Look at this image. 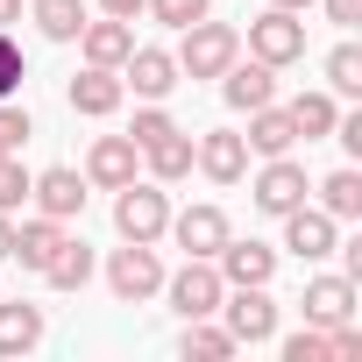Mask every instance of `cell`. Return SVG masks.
<instances>
[{
  "instance_id": "1",
  "label": "cell",
  "mask_w": 362,
  "mask_h": 362,
  "mask_svg": "<svg viewBox=\"0 0 362 362\" xmlns=\"http://www.w3.org/2000/svg\"><path fill=\"white\" fill-rule=\"evenodd\" d=\"M170 57H177V78H221V71L242 57V29L199 15V22L177 29V50H170Z\"/></svg>"
},
{
  "instance_id": "2",
  "label": "cell",
  "mask_w": 362,
  "mask_h": 362,
  "mask_svg": "<svg viewBox=\"0 0 362 362\" xmlns=\"http://www.w3.org/2000/svg\"><path fill=\"white\" fill-rule=\"evenodd\" d=\"M163 298L177 320H214L221 298H228V277L214 270V256H185L177 270H163Z\"/></svg>"
},
{
  "instance_id": "3",
  "label": "cell",
  "mask_w": 362,
  "mask_h": 362,
  "mask_svg": "<svg viewBox=\"0 0 362 362\" xmlns=\"http://www.w3.org/2000/svg\"><path fill=\"white\" fill-rule=\"evenodd\" d=\"M163 228H170V192L156 177H128L114 192V235L121 242H163Z\"/></svg>"
},
{
  "instance_id": "4",
  "label": "cell",
  "mask_w": 362,
  "mask_h": 362,
  "mask_svg": "<svg viewBox=\"0 0 362 362\" xmlns=\"http://www.w3.org/2000/svg\"><path fill=\"white\" fill-rule=\"evenodd\" d=\"M242 348H263V341H277V298H270V284H228V298H221V313H214Z\"/></svg>"
},
{
  "instance_id": "5",
  "label": "cell",
  "mask_w": 362,
  "mask_h": 362,
  "mask_svg": "<svg viewBox=\"0 0 362 362\" xmlns=\"http://www.w3.org/2000/svg\"><path fill=\"white\" fill-rule=\"evenodd\" d=\"M242 50H249V57H263L270 71L298 64V57H305V15H291V8H263V15L249 22Z\"/></svg>"
},
{
  "instance_id": "6",
  "label": "cell",
  "mask_w": 362,
  "mask_h": 362,
  "mask_svg": "<svg viewBox=\"0 0 362 362\" xmlns=\"http://www.w3.org/2000/svg\"><path fill=\"white\" fill-rule=\"evenodd\" d=\"M107 291H114L121 305L156 298V291H163V256H156V242H121V249L107 256Z\"/></svg>"
},
{
  "instance_id": "7",
  "label": "cell",
  "mask_w": 362,
  "mask_h": 362,
  "mask_svg": "<svg viewBox=\"0 0 362 362\" xmlns=\"http://www.w3.org/2000/svg\"><path fill=\"white\" fill-rule=\"evenodd\" d=\"M313 192V177H305V163L284 149V156H263V170H256V185H249V199H256V214H270V221H284L298 199Z\"/></svg>"
},
{
  "instance_id": "8",
  "label": "cell",
  "mask_w": 362,
  "mask_h": 362,
  "mask_svg": "<svg viewBox=\"0 0 362 362\" xmlns=\"http://www.w3.org/2000/svg\"><path fill=\"white\" fill-rule=\"evenodd\" d=\"M86 170H71V163H50V170H36L29 177V199H36V214H50V221H78L86 214Z\"/></svg>"
},
{
  "instance_id": "9",
  "label": "cell",
  "mask_w": 362,
  "mask_h": 362,
  "mask_svg": "<svg viewBox=\"0 0 362 362\" xmlns=\"http://www.w3.org/2000/svg\"><path fill=\"white\" fill-rule=\"evenodd\" d=\"M185 256H221V242L235 235V221L214 206V199H199V206H185V214H170V228H163Z\"/></svg>"
},
{
  "instance_id": "10",
  "label": "cell",
  "mask_w": 362,
  "mask_h": 362,
  "mask_svg": "<svg viewBox=\"0 0 362 362\" xmlns=\"http://www.w3.org/2000/svg\"><path fill=\"white\" fill-rule=\"evenodd\" d=\"M192 170H206L214 185H242L249 177V142L235 128H206V135H192Z\"/></svg>"
},
{
  "instance_id": "11",
  "label": "cell",
  "mask_w": 362,
  "mask_h": 362,
  "mask_svg": "<svg viewBox=\"0 0 362 362\" xmlns=\"http://www.w3.org/2000/svg\"><path fill=\"white\" fill-rule=\"evenodd\" d=\"M334 242H341V221H334V214H320V206H305V199L284 214V249H291L298 263H327Z\"/></svg>"
},
{
  "instance_id": "12",
  "label": "cell",
  "mask_w": 362,
  "mask_h": 362,
  "mask_svg": "<svg viewBox=\"0 0 362 362\" xmlns=\"http://www.w3.org/2000/svg\"><path fill=\"white\" fill-rule=\"evenodd\" d=\"M305 327H341V320H355L362 305H355V277L348 270H320V277H305Z\"/></svg>"
},
{
  "instance_id": "13",
  "label": "cell",
  "mask_w": 362,
  "mask_h": 362,
  "mask_svg": "<svg viewBox=\"0 0 362 362\" xmlns=\"http://www.w3.org/2000/svg\"><path fill=\"white\" fill-rule=\"evenodd\" d=\"M128 177H142V149H135L128 135H100V142L86 149V185H100V192H121Z\"/></svg>"
},
{
  "instance_id": "14",
  "label": "cell",
  "mask_w": 362,
  "mask_h": 362,
  "mask_svg": "<svg viewBox=\"0 0 362 362\" xmlns=\"http://www.w3.org/2000/svg\"><path fill=\"white\" fill-rule=\"evenodd\" d=\"M121 86H128L135 100H170V86H177V57L156 50V43H135L128 64H121Z\"/></svg>"
},
{
  "instance_id": "15",
  "label": "cell",
  "mask_w": 362,
  "mask_h": 362,
  "mask_svg": "<svg viewBox=\"0 0 362 362\" xmlns=\"http://www.w3.org/2000/svg\"><path fill=\"white\" fill-rule=\"evenodd\" d=\"M221 100H228L235 114H256V107L277 100V71H270L263 57H235V64L221 71Z\"/></svg>"
},
{
  "instance_id": "16",
  "label": "cell",
  "mask_w": 362,
  "mask_h": 362,
  "mask_svg": "<svg viewBox=\"0 0 362 362\" xmlns=\"http://www.w3.org/2000/svg\"><path fill=\"white\" fill-rule=\"evenodd\" d=\"M64 100H71V114H86V121H107V114H121L128 86H121V71H107V64H86V71L64 86Z\"/></svg>"
},
{
  "instance_id": "17",
  "label": "cell",
  "mask_w": 362,
  "mask_h": 362,
  "mask_svg": "<svg viewBox=\"0 0 362 362\" xmlns=\"http://www.w3.org/2000/svg\"><path fill=\"white\" fill-rule=\"evenodd\" d=\"M43 334H50L43 305H29V298H0V362H15V355L43 348Z\"/></svg>"
},
{
  "instance_id": "18",
  "label": "cell",
  "mask_w": 362,
  "mask_h": 362,
  "mask_svg": "<svg viewBox=\"0 0 362 362\" xmlns=\"http://www.w3.org/2000/svg\"><path fill=\"white\" fill-rule=\"evenodd\" d=\"M78 50H86V64H107V71H121V64H128V50H135V22H121V15H100V22H86V29H78Z\"/></svg>"
},
{
  "instance_id": "19",
  "label": "cell",
  "mask_w": 362,
  "mask_h": 362,
  "mask_svg": "<svg viewBox=\"0 0 362 362\" xmlns=\"http://www.w3.org/2000/svg\"><path fill=\"white\" fill-rule=\"evenodd\" d=\"M214 270L228 277V284H270L277 277V249L270 242H221V256H214Z\"/></svg>"
},
{
  "instance_id": "20",
  "label": "cell",
  "mask_w": 362,
  "mask_h": 362,
  "mask_svg": "<svg viewBox=\"0 0 362 362\" xmlns=\"http://www.w3.org/2000/svg\"><path fill=\"white\" fill-rule=\"evenodd\" d=\"M64 235H71V221H50V214H29V221H15V263L43 277V263L57 256V242H64Z\"/></svg>"
},
{
  "instance_id": "21",
  "label": "cell",
  "mask_w": 362,
  "mask_h": 362,
  "mask_svg": "<svg viewBox=\"0 0 362 362\" xmlns=\"http://www.w3.org/2000/svg\"><path fill=\"white\" fill-rule=\"evenodd\" d=\"M242 142H249V156H284V149H298V121H291V107H277V100L256 107Z\"/></svg>"
},
{
  "instance_id": "22",
  "label": "cell",
  "mask_w": 362,
  "mask_h": 362,
  "mask_svg": "<svg viewBox=\"0 0 362 362\" xmlns=\"http://www.w3.org/2000/svg\"><path fill=\"white\" fill-rule=\"evenodd\" d=\"M93 270H100V263H93V249H86L78 235H64V242H57V256L43 263V284H50V291H86V284H93Z\"/></svg>"
},
{
  "instance_id": "23",
  "label": "cell",
  "mask_w": 362,
  "mask_h": 362,
  "mask_svg": "<svg viewBox=\"0 0 362 362\" xmlns=\"http://www.w3.org/2000/svg\"><path fill=\"white\" fill-rule=\"evenodd\" d=\"M177 355H185V362H228V355H242V341H235L221 320H185V334H177Z\"/></svg>"
},
{
  "instance_id": "24",
  "label": "cell",
  "mask_w": 362,
  "mask_h": 362,
  "mask_svg": "<svg viewBox=\"0 0 362 362\" xmlns=\"http://www.w3.org/2000/svg\"><path fill=\"white\" fill-rule=\"evenodd\" d=\"M313 192H320V214H334V221H362V170H355V163L327 170Z\"/></svg>"
},
{
  "instance_id": "25",
  "label": "cell",
  "mask_w": 362,
  "mask_h": 362,
  "mask_svg": "<svg viewBox=\"0 0 362 362\" xmlns=\"http://www.w3.org/2000/svg\"><path fill=\"white\" fill-rule=\"evenodd\" d=\"M142 163H149L156 185H177V177H192V135H185V128H170L163 142H149V149H142Z\"/></svg>"
},
{
  "instance_id": "26",
  "label": "cell",
  "mask_w": 362,
  "mask_h": 362,
  "mask_svg": "<svg viewBox=\"0 0 362 362\" xmlns=\"http://www.w3.org/2000/svg\"><path fill=\"white\" fill-rule=\"evenodd\" d=\"M29 22L43 29V43H78V29H86V0H29Z\"/></svg>"
},
{
  "instance_id": "27",
  "label": "cell",
  "mask_w": 362,
  "mask_h": 362,
  "mask_svg": "<svg viewBox=\"0 0 362 362\" xmlns=\"http://www.w3.org/2000/svg\"><path fill=\"white\" fill-rule=\"evenodd\" d=\"M291 121H298L305 142H327L334 121H341V100H334V93H298V100H291Z\"/></svg>"
},
{
  "instance_id": "28",
  "label": "cell",
  "mask_w": 362,
  "mask_h": 362,
  "mask_svg": "<svg viewBox=\"0 0 362 362\" xmlns=\"http://www.w3.org/2000/svg\"><path fill=\"white\" fill-rule=\"evenodd\" d=\"M327 93H334V100H355V93H362V50H355V43H334V50H327Z\"/></svg>"
},
{
  "instance_id": "29",
  "label": "cell",
  "mask_w": 362,
  "mask_h": 362,
  "mask_svg": "<svg viewBox=\"0 0 362 362\" xmlns=\"http://www.w3.org/2000/svg\"><path fill=\"white\" fill-rule=\"evenodd\" d=\"M170 128H177V121H170V107H163V100H142V107H135V128H128V142H135V149H149V142H163Z\"/></svg>"
},
{
  "instance_id": "30",
  "label": "cell",
  "mask_w": 362,
  "mask_h": 362,
  "mask_svg": "<svg viewBox=\"0 0 362 362\" xmlns=\"http://www.w3.org/2000/svg\"><path fill=\"white\" fill-rule=\"evenodd\" d=\"M29 177L36 170H22V156H0V214H22L29 206Z\"/></svg>"
},
{
  "instance_id": "31",
  "label": "cell",
  "mask_w": 362,
  "mask_h": 362,
  "mask_svg": "<svg viewBox=\"0 0 362 362\" xmlns=\"http://www.w3.org/2000/svg\"><path fill=\"white\" fill-rule=\"evenodd\" d=\"M36 135V121H29V107H15V100H0V156H22V142Z\"/></svg>"
},
{
  "instance_id": "32",
  "label": "cell",
  "mask_w": 362,
  "mask_h": 362,
  "mask_svg": "<svg viewBox=\"0 0 362 362\" xmlns=\"http://www.w3.org/2000/svg\"><path fill=\"white\" fill-rule=\"evenodd\" d=\"M142 15H156L163 29H185V22L214 15V0H142Z\"/></svg>"
},
{
  "instance_id": "33",
  "label": "cell",
  "mask_w": 362,
  "mask_h": 362,
  "mask_svg": "<svg viewBox=\"0 0 362 362\" xmlns=\"http://www.w3.org/2000/svg\"><path fill=\"white\" fill-rule=\"evenodd\" d=\"M284 362H327V327H298V334H284Z\"/></svg>"
},
{
  "instance_id": "34",
  "label": "cell",
  "mask_w": 362,
  "mask_h": 362,
  "mask_svg": "<svg viewBox=\"0 0 362 362\" xmlns=\"http://www.w3.org/2000/svg\"><path fill=\"white\" fill-rule=\"evenodd\" d=\"M22 78H29L22 43H15V36H0V100H15V93H22Z\"/></svg>"
},
{
  "instance_id": "35",
  "label": "cell",
  "mask_w": 362,
  "mask_h": 362,
  "mask_svg": "<svg viewBox=\"0 0 362 362\" xmlns=\"http://www.w3.org/2000/svg\"><path fill=\"white\" fill-rule=\"evenodd\" d=\"M327 355H334V362H355V355H362V327H355V320L327 327Z\"/></svg>"
},
{
  "instance_id": "36",
  "label": "cell",
  "mask_w": 362,
  "mask_h": 362,
  "mask_svg": "<svg viewBox=\"0 0 362 362\" xmlns=\"http://www.w3.org/2000/svg\"><path fill=\"white\" fill-rule=\"evenodd\" d=\"M313 8H327L334 29H355V22H362V0H313Z\"/></svg>"
},
{
  "instance_id": "37",
  "label": "cell",
  "mask_w": 362,
  "mask_h": 362,
  "mask_svg": "<svg viewBox=\"0 0 362 362\" xmlns=\"http://www.w3.org/2000/svg\"><path fill=\"white\" fill-rule=\"evenodd\" d=\"M0 263H15V214H0Z\"/></svg>"
},
{
  "instance_id": "38",
  "label": "cell",
  "mask_w": 362,
  "mask_h": 362,
  "mask_svg": "<svg viewBox=\"0 0 362 362\" xmlns=\"http://www.w3.org/2000/svg\"><path fill=\"white\" fill-rule=\"evenodd\" d=\"M100 15H121V22H135V15H142V0H100Z\"/></svg>"
},
{
  "instance_id": "39",
  "label": "cell",
  "mask_w": 362,
  "mask_h": 362,
  "mask_svg": "<svg viewBox=\"0 0 362 362\" xmlns=\"http://www.w3.org/2000/svg\"><path fill=\"white\" fill-rule=\"evenodd\" d=\"M15 22H22V0H0V36H15Z\"/></svg>"
},
{
  "instance_id": "40",
  "label": "cell",
  "mask_w": 362,
  "mask_h": 362,
  "mask_svg": "<svg viewBox=\"0 0 362 362\" xmlns=\"http://www.w3.org/2000/svg\"><path fill=\"white\" fill-rule=\"evenodd\" d=\"M270 8H291V15H305V8H313V0H270Z\"/></svg>"
}]
</instances>
